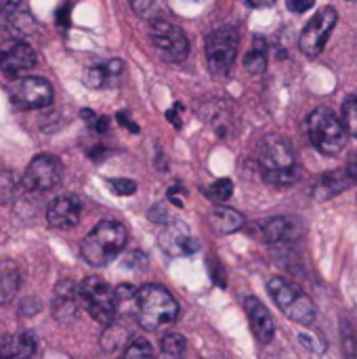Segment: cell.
Instances as JSON below:
<instances>
[{"instance_id":"1","label":"cell","mask_w":357,"mask_h":359,"mask_svg":"<svg viewBox=\"0 0 357 359\" xmlns=\"http://www.w3.org/2000/svg\"><path fill=\"white\" fill-rule=\"evenodd\" d=\"M259 166H261L263 179L278 187L292 185L301 177V170L297 166V158H295L290 143L278 135H269L261 141Z\"/></svg>"},{"instance_id":"2","label":"cell","mask_w":357,"mask_h":359,"mask_svg":"<svg viewBox=\"0 0 357 359\" xmlns=\"http://www.w3.org/2000/svg\"><path fill=\"white\" fill-rule=\"evenodd\" d=\"M135 316L141 328L156 332L175 324L179 318V305L166 288L147 284L135 294Z\"/></svg>"},{"instance_id":"3","label":"cell","mask_w":357,"mask_h":359,"mask_svg":"<svg viewBox=\"0 0 357 359\" xmlns=\"http://www.w3.org/2000/svg\"><path fill=\"white\" fill-rule=\"evenodd\" d=\"M128 231L118 221H101L97 223L90 233L82 240L80 252L82 259L93 267H105L109 265L126 246Z\"/></svg>"},{"instance_id":"4","label":"cell","mask_w":357,"mask_h":359,"mask_svg":"<svg viewBox=\"0 0 357 359\" xmlns=\"http://www.w3.org/2000/svg\"><path fill=\"white\" fill-rule=\"evenodd\" d=\"M307 130L314 147L326 156H337L347 143V130L330 107H318L309 114Z\"/></svg>"},{"instance_id":"5","label":"cell","mask_w":357,"mask_h":359,"mask_svg":"<svg viewBox=\"0 0 357 359\" xmlns=\"http://www.w3.org/2000/svg\"><path fill=\"white\" fill-rule=\"evenodd\" d=\"M269 294L276 301V305L282 309V313L301 324V326H311L316 322V305L314 301L295 284H290L288 280L276 276L267 282Z\"/></svg>"},{"instance_id":"6","label":"cell","mask_w":357,"mask_h":359,"mask_svg":"<svg viewBox=\"0 0 357 359\" xmlns=\"http://www.w3.org/2000/svg\"><path fill=\"white\" fill-rule=\"evenodd\" d=\"M78 297L82 299L95 322H99L101 326L114 324L118 313V303H116V292L107 282H103L101 278H86L78 288Z\"/></svg>"},{"instance_id":"7","label":"cell","mask_w":357,"mask_h":359,"mask_svg":"<svg viewBox=\"0 0 357 359\" xmlns=\"http://www.w3.org/2000/svg\"><path fill=\"white\" fill-rule=\"evenodd\" d=\"M240 34L234 27H219L206 36V63L213 76H227L238 55Z\"/></svg>"},{"instance_id":"8","label":"cell","mask_w":357,"mask_h":359,"mask_svg":"<svg viewBox=\"0 0 357 359\" xmlns=\"http://www.w3.org/2000/svg\"><path fill=\"white\" fill-rule=\"evenodd\" d=\"M63 166L57 156L40 154L36 156L21 177V187L29 194H44L61 183Z\"/></svg>"},{"instance_id":"9","label":"cell","mask_w":357,"mask_h":359,"mask_svg":"<svg viewBox=\"0 0 357 359\" xmlns=\"http://www.w3.org/2000/svg\"><path fill=\"white\" fill-rule=\"evenodd\" d=\"M151 42L166 61L181 63L189 55V40L185 32L173 21L156 19L151 23Z\"/></svg>"},{"instance_id":"10","label":"cell","mask_w":357,"mask_h":359,"mask_svg":"<svg viewBox=\"0 0 357 359\" xmlns=\"http://www.w3.org/2000/svg\"><path fill=\"white\" fill-rule=\"evenodd\" d=\"M8 97L19 109H42L53 103V86L38 76L17 78L8 84Z\"/></svg>"},{"instance_id":"11","label":"cell","mask_w":357,"mask_h":359,"mask_svg":"<svg viewBox=\"0 0 357 359\" xmlns=\"http://www.w3.org/2000/svg\"><path fill=\"white\" fill-rule=\"evenodd\" d=\"M337 8L335 6H324L320 8L314 19L305 25L301 38H299V48L307 55V57H316L322 53V48L326 46L335 25H337Z\"/></svg>"},{"instance_id":"12","label":"cell","mask_w":357,"mask_h":359,"mask_svg":"<svg viewBox=\"0 0 357 359\" xmlns=\"http://www.w3.org/2000/svg\"><path fill=\"white\" fill-rule=\"evenodd\" d=\"M38 57L34 53V48L23 42V40H6L0 44V72L17 76L23 74L27 69H32L36 65Z\"/></svg>"},{"instance_id":"13","label":"cell","mask_w":357,"mask_h":359,"mask_svg":"<svg viewBox=\"0 0 357 359\" xmlns=\"http://www.w3.org/2000/svg\"><path fill=\"white\" fill-rule=\"evenodd\" d=\"M357 183V164H347L343 168L324 172L316 185H314V198L320 202H326L339 194H343L345 189L353 187Z\"/></svg>"},{"instance_id":"14","label":"cell","mask_w":357,"mask_h":359,"mask_svg":"<svg viewBox=\"0 0 357 359\" xmlns=\"http://www.w3.org/2000/svg\"><path fill=\"white\" fill-rule=\"evenodd\" d=\"M158 242H160V248H162L168 257H175V259H179V257H189V255H194V252L200 248V244L191 238L187 225L181 223V221L166 223V227L162 229Z\"/></svg>"},{"instance_id":"15","label":"cell","mask_w":357,"mask_h":359,"mask_svg":"<svg viewBox=\"0 0 357 359\" xmlns=\"http://www.w3.org/2000/svg\"><path fill=\"white\" fill-rule=\"evenodd\" d=\"M82 215V204L74 196H59L46 208V221L55 229H72L78 225Z\"/></svg>"},{"instance_id":"16","label":"cell","mask_w":357,"mask_h":359,"mask_svg":"<svg viewBox=\"0 0 357 359\" xmlns=\"http://www.w3.org/2000/svg\"><path fill=\"white\" fill-rule=\"evenodd\" d=\"M50 311L59 324H69L76 320V316H78V288L74 282L63 280L57 284V288L53 292V301H50Z\"/></svg>"},{"instance_id":"17","label":"cell","mask_w":357,"mask_h":359,"mask_svg":"<svg viewBox=\"0 0 357 359\" xmlns=\"http://www.w3.org/2000/svg\"><path fill=\"white\" fill-rule=\"evenodd\" d=\"M244 309H246V316L250 320V328H252L257 341L263 343V345L271 343V339L276 334V324H274V318H271L269 309L257 297H248L244 301Z\"/></svg>"},{"instance_id":"18","label":"cell","mask_w":357,"mask_h":359,"mask_svg":"<svg viewBox=\"0 0 357 359\" xmlns=\"http://www.w3.org/2000/svg\"><path fill=\"white\" fill-rule=\"evenodd\" d=\"M124 72V61L122 59H112L101 65H93L84 72V84L90 88H109L116 86L122 78Z\"/></svg>"},{"instance_id":"19","label":"cell","mask_w":357,"mask_h":359,"mask_svg":"<svg viewBox=\"0 0 357 359\" xmlns=\"http://www.w3.org/2000/svg\"><path fill=\"white\" fill-rule=\"evenodd\" d=\"M38 341L32 332L8 334L0 339V359H32Z\"/></svg>"},{"instance_id":"20","label":"cell","mask_w":357,"mask_h":359,"mask_svg":"<svg viewBox=\"0 0 357 359\" xmlns=\"http://www.w3.org/2000/svg\"><path fill=\"white\" fill-rule=\"evenodd\" d=\"M259 236L267 242V244H280V242H290L297 236V225L286 219V217H274L267 221H261L257 225Z\"/></svg>"},{"instance_id":"21","label":"cell","mask_w":357,"mask_h":359,"mask_svg":"<svg viewBox=\"0 0 357 359\" xmlns=\"http://www.w3.org/2000/svg\"><path fill=\"white\" fill-rule=\"evenodd\" d=\"M208 221H210L213 229H215L217 233H221V236L234 233V231L242 229L244 223H246V219H244L242 212H238V210H234V208H227V206H221V204H219L217 208H213Z\"/></svg>"},{"instance_id":"22","label":"cell","mask_w":357,"mask_h":359,"mask_svg":"<svg viewBox=\"0 0 357 359\" xmlns=\"http://www.w3.org/2000/svg\"><path fill=\"white\" fill-rule=\"evenodd\" d=\"M21 284V273L15 261H0V305H6L15 299Z\"/></svg>"},{"instance_id":"23","label":"cell","mask_w":357,"mask_h":359,"mask_svg":"<svg viewBox=\"0 0 357 359\" xmlns=\"http://www.w3.org/2000/svg\"><path fill=\"white\" fill-rule=\"evenodd\" d=\"M244 67L255 76L265 72V67H267V42L263 38H255L252 48L244 57Z\"/></svg>"},{"instance_id":"24","label":"cell","mask_w":357,"mask_h":359,"mask_svg":"<svg viewBox=\"0 0 357 359\" xmlns=\"http://www.w3.org/2000/svg\"><path fill=\"white\" fill-rule=\"evenodd\" d=\"M187 341L179 332H168L162 339V359H185Z\"/></svg>"},{"instance_id":"25","label":"cell","mask_w":357,"mask_h":359,"mask_svg":"<svg viewBox=\"0 0 357 359\" xmlns=\"http://www.w3.org/2000/svg\"><path fill=\"white\" fill-rule=\"evenodd\" d=\"M126 339H128V332H126L124 328H120V326H116V324H109L107 330H105V334L101 337V345H103L107 351H116V349L124 347V341H126Z\"/></svg>"},{"instance_id":"26","label":"cell","mask_w":357,"mask_h":359,"mask_svg":"<svg viewBox=\"0 0 357 359\" xmlns=\"http://www.w3.org/2000/svg\"><path fill=\"white\" fill-rule=\"evenodd\" d=\"M122 359H154V347L145 339H133L126 345Z\"/></svg>"},{"instance_id":"27","label":"cell","mask_w":357,"mask_h":359,"mask_svg":"<svg viewBox=\"0 0 357 359\" xmlns=\"http://www.w3.org/2000/svg\"><path fill=\"white\" fill-rule=\"evenodd\" d=\"M341 337H343V351L347 359H357V334L349 320L341 322Z\"/></svg>"},{"instance_id":"28","label":"cell","mask_w":357,"mask_h":359,"mask_svg":"<svg viewBox=\"0 0 357 359\" xmlns=\"http://www.w3.org/2000/svg\"><path fill=\"white\" fill-rule=\"evenodd\" d=\"M231 194H234V183H231V179H219V181H215V183L206 189V196H208L213 202H217V204L227 202V200L231 198Z\"/></svg>"},{"instance_id":"29","label":"cell","mask_w":357,"mask_h":359,"mask_svg":"<svg viewBox=\"0 0 357 359\" xmlns=\"http://www.w3.org/2000/svg\"><path fill=\"white\" fill-rule=\"evenodd\" d=\"M343 126L349 135L357 139V95L343 103Z\"/></svg>"},{"instance_id":"30","label":"cell","mask_w":357,"mask_h":359,"mask_svg":"<svg viewBox=\"0 0 357 359\" xmlns=\"http://www.w3.org/2000/svg\"><path fill=\"white\" fill-rule=\"evenodd\" d=\"M17 181L11 172H0V204H8L15 198Z\"/></svg>"},{"instance_id":"31","label":"cell","mask_w":357,"mask_h":359,"mask_svg":"<svg viewBox=\"0 0 357 359\" xmlns=\"http://www.w3.org/2000/svg\"><path fill=\"white\" fill-rule=\"evenodd\" d=\"M112 191L118 196H133L137 191V183L133 179H109L107 181Z\"/></svg>"},{"instance_id":"32","label":"cell","mask_w":357,"mask_h":359,"mask_svg":"<svg viewBox=\"0 0 357 359\" xmlns=\"http://www.w3.org/2000/svg\"><path fill=\"white\" fill-rule=\"evenodd\" d=\"M149 221H154V223H158V225H166V223H170V217H168V208L164 206V204H156V206H151V210H149Z\"/></svg>"},{"instance_id":"33","label":"cell","mask_w":357,"mask_h":359,"mask_svg":"<svg viewBox=\"0 0 357 359\" xmlns=\"http://www.w3.org/2000/svg\"><path fill=\"white\" fill-rule=\"evenodd\" d=\"M130 6L137 15L141 17H149L154 6H156V0H130Z\"/></svg>"},{"instance_id":"34","label":"cell","mask_w":357,"mask_h":359,"mask_svg":"<svg viewBox=\"0 0 357 359\" xmlns=\"http://www.w3.org/2000/svg\"><path fill=\"white\" fill-rule=\"evenodd\" d=\"M316 0H286V6L292 13H307L309 8H314Z\"/></svg>"},{"instance_id":"35","label":"cell","mask_w":357,"mask_h":359,"mask_svg":"<svg viewBox=\"0 0 357 359\" xmlns=\"http://www.w3.org/2000/svg\"><path fill=\"white\" fill-rule=\"evenodd\" d=\"M299 341H301L309 351H314V353H322V351H324V345H318L316 337H309V334L301 332V334H299Z\"/></svg>"},{"instance_id":"36","label":"cell","mask_w":357,"mask_h":359,"mask_svg":"<svg viewBox=\"0 0 357 359\" xmlns=\"http://www.w3.org/2000/svg\"><path fill=\"white\" fill-rule=\"evenodd\" d=\"M181 111H183V105H181V103H175V107L166 111V120H168V122H173V124H175V128H181V126H183L181 118H179V114H181Z\"/></svg>"},{"instance_id":"37","label":"cell","mask_w":357,"mask_h":359,"mask_svg":"<svg viewBox=\"0 0 357 359\" xmlns=\"http://www.w3.org/2000/svg\"><path fill=\"white\" fill-rule=\"evenodd\" d=\"M116 118H118V122H120L124 128H128L130 133H139V126L130 120V116H128L126 111H118V114H116Z\"/></svg>"},{"instance_id":"38","label":"cell","mask_w":357,"mask_h":359,"mask_svg":"<svg viewBox=\"0 0 357 359\" xmlns=\"http://www.w3.org/2000/svg\"><path fill=\"white\" fill-rule=\"evenodd\" d=\"M57 23L61 27H67L69 25V2L61 4V8L57 11Z\"/></svg>"},{"instance_id":"39","label":"cell","mask_w":357,"mask_h":359,"mask_svg":"<svg viewBox=\"0 0 357 359\" xmlns=\"http://www.w3.org/2000/svg\"><path fill=\"white\" fill-rule=\"evenodd\" d=\"M181 194H183V191H181V187H179V185H175V187H170V189H168V200H170L177 208H183Z\"/></svg>"},{"instance_id":"40","label":"cell","mask_w":357,"mask_h":359,"mask_svg":"<svg viewBox=\"0 0 357 359\" xmlns=\"http://www.w3.org/2000/svg\"><path fill=\"white\" fill-rule=\"evenodd\" d=\"M93 130L99 133V135L107 133V130H109V118H107V116H99L97 122H95V126H93Z\"/></svg>"},{"instance_id":"41","label":"cell","mask_w":357,"mask_h":359,"mask_svg":"<svg viewBox=\"0 0 357 359\" xmlns=\"http://www.w3.org/2000/svg\"><path fill=\"white\" fill-rule=\"evenodd\" d=\"M80 116H82V120H84L90 128L95 126V122H97V118H99L93 109H82V111H80Z\"/></svg>"},{"instance_id":"42","label":"cell","mask_w":357,"mask_h":359,"mask_svg":"<svg viewBox=\"0 0 357 359\" xmlns=\"http://www.w3.org/2000/svg\"><path fill=\"white\" fill-rule=\"evenodd\" d=\"M19 2H21V0H0V8H4V11H11V8H15Z\"/></svg>"},{"instance_id":"43","label":"cell","mask_w":357,"mask_h":359,"mask_svg":"<svg viewBox=\"0 0 357 359\" xmlns=\"http://www.w3.org/2000/svg\"><path fill=\"white\" fill-rule=\"evenodd\" d=\"M276 0H250V4L255 6H267V4H274Z\"/></svg>"}]
</instances>
